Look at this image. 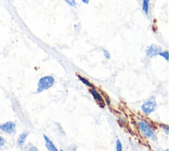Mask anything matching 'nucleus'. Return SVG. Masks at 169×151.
Returning a JSON list of instances; mask_svg holds the SVG:
<instances>
[{
    "mask_svg": "<svg viewBox=\"0 0 169 151\" xmlns=\"http://www.w3.org/2000/svg\"><path fill=\"white\" fill-rule=\"evenodd\" d=\"M137 125L143 136L153 140H156L157 137L155 131L147 122L144 121H139L137 123Z\"/></svg>",
    "mask_w": 169,
    "mask_h": 151,
    "instance_id": "f257e3e1",
    "label": "nucleus"
},
{
    "mask_svg": "<svg viewBox=\"0 0 169 151\" xmlns=\"http://www.w3.org/2000/svg\"><path fill=\"white\" fill-rule=\"evenodd\" d=\"M55 82V80L51 76H46L42 77L39 80L38 82V88L37 92L41 93L50 89L51 87L54 85Z\"/></svg>",
    "mask_w": 169,
    "mask_h": 151,
    "instance_id": "f03ea898",
    "label": "nucleus"
},
{
    "mask_svg": "<svg viewBox=\"0 0 169 151\" xmlns=\"http://www.w3.org/2000/svg\"><path fill=\"white\" fill-rule=\"evenodd\" d=\"M157 107V103L153 96L148 98L141 106V109L146 115H150L155 110Z\"/></svg>",
    "mask_w": 169,
    "mask_h": 151,
    "instance_id": "7ed1b4c3",
    "label": "nucleus"
},
{
    "mask_svg": "<svg viewBox=\"0 0 169 151\" xmlns=\"http://www.w3.org/2000/svg\"><path fill=\"white\" fill-rule=\"evenodd\" d=\"M0 131L8 135H12L16 131V124L11 121L0 124Z\"/></svg>",
    "mask_w": 169,
    "mask_h": 151,
    "instance_id": "20e7f679",
    "label": "nucleus"
},
{
    "mask_svg": "<svg viewBox=\"0 0 169 151\" xmlns=\"http://www.w3.org/2000/svg\"><path fill=\"white\" fill-rule=\"evenodd\" d=\"M161 52V47L156 45H151L149 46L146 50V55L149 57H153L155 56L158 55V54Z\"/></svg>",
    "mask_w": 169,
    "mask_h": 151,
    "instance_id": "39448f33",
    "label": "nucleus"
},
{
    "mask_svg": "<svg viewBox=\"0 0 169 151\" xmlns=\"http://www.w3.org/2000/svg\"><path fill=\"white\" fill-rule=\"evenodd\" d=\"M44 139L46 142V147L48 149V151H58V149L56 148V146L52 140L50 139L49 137H48L46 135H44Z\"/></svg>",
    "mask_w": 169,
    "mask_h": 151,
    "instance_id": "423d86ee",
    "label": "nucleus"
},
{
    "mask_svg": "<svg viewBox=\"0 0 169 151\" xmlns=\"http://www.w3.org/2000/svg\"><path fill=\"white\" fill-rule=\"evenodd\" d=\"M90 92L91 93V95L93 97V98L97 101V102H98L99 103H102L103 102V99H102V98L101 97V96L100 95V93H99L97 90H96L95 88H92L91 90H90Z\"/></svg>",
    "mask_w": 169,
    "mask_h": 151,
    "instance_id": "0eeeda50",
    "label": "nucleus"
},
{
    "mask_svg": "<svg viewBox=\"0 0 169 151\" xmlns=\"http://www.w3.org/2000/svg\"><path fill=\"white\" fill-rule=\"evenodd\" d=\"M28 135H29L28 132H24V133H21V135L19 136L18 139H17V144L19 146H22L23 145H24Z\"/></svg>",
    "mask_w": 169,
    "mask_h": 151,
    "instance_id": "6e6552de",
    "label": "nucleus"
},
{
    "mask_svg": "<svg viewBox=\"0 0 169 151\" xmlns=\"http://www.w3.org/2000/svg\"><path fill=\"white\" fill-rule=\"evenodd\" d=\"M149 9V0H143L142 9L146 15H148Z\"/></svg>",
    "mask_w": 169,
    "mask_h": 151,
    "instance_id": "1a4fd4ad",
    "label": "nucleus"
},
{
    "mask_svg": "<svg viewBox=\"0 0 169 151\" xmlns=\"http://www.w3.org/2000/svg\"><path fill=\"white\" fill-rule=\"evenodd\" d=\"M77 76H78V78H79V80H81V82H82L83 83H84L85 85L87 86L88 87H90V88H93V85H92V83H91L90 82H89L87 79L85 78L84 77H82V76H80V75H78Z\"/></svg>",
    "mask_w": 169,
    "mask_h": 151,
    "instance_id": "9d476101",
    "label": "nucleus"
},
{
    "mask_svg": "<svg viewBox=\"0 0 169 151\" xmlns=\"http://www.w3.org/2000/svg\"><path fill=\"white\" fill-rule=\"evenodd\" d=\"M160 126L162 129H163V131L166 133V135H168L169 133V128L168 126L167 125H165V124H160Z\"/></svg>",
    "mask_w": 169,
    "mask_h": 151,
    "instance_id": "9b49d317",
    "label": "nucleus"
},
{
    "mask_svg": "<svg viewBox=\"0 0 169 151\" xmlns=\"http://www.w3.org/2000/svg\"><path fill=\"white\" fill-rule=\"evenodd\" d=\"M158 55L163 57V58L167 60V61H168V52L167 50L164 52H161L159 54H158Z\"/></svg>",
    "mask_w": 169,
    "mask_h": 151,
    "instance_id": "f8f14e48",
    "label": "nucleus"
},
{
    "mask_svg": "<svg viewBox=\"0 0 169 151\" xmlns=\"http://www.w3.org/2000/svg\"><path fill=\"white\" fill-rule=\"evenodd\" d=\"M116 151H123V147H122V143L119 139L116 140Z\"/></svg>",
    "mask_w": 169,
    "mask_h": 151,
    "instance_id": "ddd939ff",
    "label": "nucleus"
},
{
    "mask_svg": "<svg viewBox=\"0 0 169 151\" xmlns=\"http://www.w3.org/2000/svg\"><path fill=\"white\" fill-rule=\"evenodd\" d=\"M65 2L69 4L71 7H75L76 6V2L75 0H65Z\"/></svg>",
    "mask_w": 169,
    "mask_h": 151,
    "instance_id": "4468645a",
    "label": "nucleus"
},
{
    "mask_svg": "<svg viewBox=\"0 0 169 151\" xmlns=\"http://www.w3.org/2000/svg\"><path fill=\"white\" fill-rule=\"evenodd\" d=\"M5 144V140L4 139V137L0 136V148L4 146Z\"/></svg>",
    "mask_w": 169,
    "mask_h": 151,
    "instance_id": "2eb2a0df",
    "label": "nucleus"
},
{
    "mask_svg": "<svg viewBox=\"0 0 169 151\" xmlns=\"http://www.w3.org/2000/svg\"><path fill=\"white\" fill-rule=\"evenodd\" d=\"M103 53H104V56L107 59H110V53L108 51V50H104Z\"/></svg>",
    "mask_w": 169,
    "mask_h": 151,
    "instance_id": "dca6fc26",
    "label": "nucleus"
},
{
    "mask_svg": "<svg viewBox=\"0 0 169 151\" xmlns=\"http://www.w3.org/2000/svg\"><path fill=\"white\" fill-rule=\"evenodd\" d=\"M29 151H38V149L36 146H31L29 149Z\"/></svg>",
    "mask_w": 169,
    "mask_h": 151,
    "instance_id": "f3484780",
    "label": "nucleus"
},
{
    "mask_svg": "<svg viewBox=\"0 0 169 151\" xmlns=\"http://www.w3.org/2000/svg\"><path fill=\"white\" fill-rule=\"evenodd\" d=\"M105 102H106V103H107L108 105H110V103H111L110 100L108 98H105Z\"/></svg>",
    "mask_w": 169,
    "mask_h": 151,
    "instance_id": "a211bd4d",
    "label": "nucleus"
},
{
    "mask_svg": "<svg viewBox=\"0 0 169 151\" xmlns=\"http://www.w3.org/2000/svg\"><path fill=\"white\" fill-rule=\"evenodd\" d=\"M81 1L83 2V3H86V4H88L89 0H81Z\"/></svg>",
    "mask_w": 169,
    "mask_h": 151,
    "instance_id": "6ab92c4d",
    "label": "nucleus"
},
{
    "mask_svg": "<svg viewBox=\"0 0 169 151\" xmlns=\"http://www.w3.org/2000/svg\"><path fill=\"white\" fill-rule=\"evenodd\" d=\"M163 151H168V149H167V150H163Z\"/></svg>",
    "mask_w": 169,
    "mask_h": 151,
    "instance_id": "aec40b11",
    "label": "nucleus"
},
{
    "mask_svg": "<svg viewBox=\"0 0 169 151\" xmlns=\"http://www.w3.org/2000/svg\"><path fill=\"white\" fill-rule=\"evenodd\" d=\"M60 151H64V150H60Z\"/></svg>",
    "mask_w": 169,
    "mask_h": 151,
    "instance_id": "412c9836",
    "label": "nucleus"
}]
</instances>
